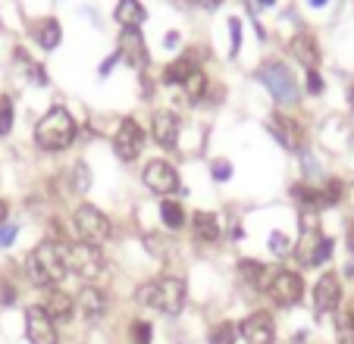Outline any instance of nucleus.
<instances>
[{"mask_svg": "<svg viewBox=\"0 0 354 344\" xmlns=\"http://www.w3.org/2000/svg\"><path fill=\"white\" fill-rule=\"evenodd\" d=\"M26 272L38 288H54L66 278L69 266H66V247L60 241H41L26 260Z\"/></svg>", "mask_w": 354, "mask_h": 344, "instance_id": "obj_1", "label": "nucleus"}, {"mask_svg": "<svg viewBox=\"0 0 354 344\" xmlns=\"http://www.w3.org/2000/svg\"><path fill=\"white\" fill-rule=\"evenodd\" d=\"M75 141V122L69 116L66 106H50V110L41 116V122L35 126V144L41 151H66Z\"/></svg>", "mask_w": 354, "mask_h": 344, "instance_id": "obj_2", "label": "nucleus"}, {"mask_svg": "<svg viewBox=\"0 0 354 344\" xmlns=\"http://www.w3.org/2000/svg\"><path fill=\"white\" fill-rule=\"evenodd\" d=\"M135 298H138L141 307H151V310H157V313L173 316V313H179L182 304H185V282L173 278V276L154 278V282L141 285Z\"/></svg>", "mask_w": 354, "mask_h": 344, "instance_id": "obj_3", "label": "nucleus"}, {"mask_svg": "<svg viewBox=\"0 0 354 344\" xmlns=\"http://www.w3.org/2000/svg\"><path fill=\"white\" fill-rule=\"evenodd\" d=\"M73 232L79 235L82 245L97 247V245H104V241H110V235H113V225H110V219L104 216L97 207L82 204L79 210L73 213Z\"/></svg>", "mask_w": 354, "mask_h": 344, "instance_id": "obj_4", "label": "nucleus"}, {"mask_svg": "<svg viewBox=\"0 0 354 344\" xmlns=\"http://www.w3.org/2000/svg\"><path fill=\"white\" fill-rule=\"evenodd\" d=\"M257 79L267 85V91L273 94L279 104H295V100H298V82L288 73L286 63H279V60L263 63V66L257 69Z\"/></svg>", "mask_w": 354, "mask_h": 344, "instance_id": "obj_5", "label": "nucleus"}, {"mask_svg": "<svg viewBox=\"0 0 354 344\" xmlns=\"http://www.w3.org/2000/svg\"><path fill=\"white\" fill-rule=\"evenodd\" d=\"M267 292L279 307H295L301 300V294H304V282H301V276L292 269H276L273 276H270Z\"/></svg>", "mask_w": 354, "mask_h": 344, "instance_id": "obj_6", "label": "nucleus"}, {"mask_svg": "<svg viewBox=\"0 0 354 344\" xmlns=\"http://www.w3.org/2000/svg\"><path fill=\"white\" fill-rule=\"evenodd\" d=\"M66 266L75 272V276H82V278H97L100 272H104V260H100V251L97 247H91V245H73V247H66Z\"/></svg>", "mask_w": 354, "mask_h": 344, "instance_id": "obj_7", "label": "nucleus"}, {"mask_svg": "<svg viewBox=\"0 0 354 344\" xmlns=\"http://www.w3.org/2000/svg\"><path fill=\"white\" fill-rule=\"evenodd\" d=\"M113 151H116V157L126 160V163H132V160L145 151V132H141V126L135 120L120 122V128H116V135H113Z\"/></svg>", "mask_w": 354, "mask_h": 344, "instance_id": "obj_8", "label": "nucleus"}, {"mask_svg": "<svg viewBox=\"0 0 354 344\" xmlns=\"http://www.w3.org/2000/svg\"><path fill=\"white\" fill-rule=\"evenodd\" d=\"M141 179H145V185L154 194H160V198H167V194H173L176 188H179V172H176L169 163H163V160L147 163L145 172H141Z\"/></svg>", "mask_w": 354, "mask_h": 344, "instance_id": "obj_9", "label": "nucleus"}, {"mask_svg": "<svg viewBox=\"0 0 354 344\" xmlns=\"http://www.w3.org/2000/svg\"><path fill=\"white\" fill-rule=\"evenodd\" d=\"M26 335L32 344H57V325L44 313V307H28L26 310Z\"/></svg>", "mask_w": 354, "mask_h": 344, "instance_id": "obj_10", "label": "nucleus"}, {"mask_svg": "<svg viewBox=\"0 0 354 344\" xmlns=\"http://www.w3.org/2000/svg\"><path fill=\"white\" fill-rule=\"evenodd\" d=\"M239 335L248 344H273L276 329H273V316L270 313H251L245 323L239 325Z\"/></svg>", "mask_w": 354, "mask_h": 344, "instance_id": "obj_11", "label": "nucleus"}, {"mask_svg": "<svg viewBox=\"0 0 354 344\" xmlns=\"http://www.w3.org/2000/svg\"><path fill=\"white\" fill-rule=\"evenodd\" d=\"M179 116H176L173 110H157L154 120H151V135H154V141L160 147H176L179 144Z\"/></svg>", "mask_w": 354, "mask_h": 344, "instance_id": "obj_12", "label": "nucleus"}, {"mask_svg": "<svg viewBox=\"0 0 354 344\" xmlns=\"http://www.w3.org/2000/svg\"><path fill=\"white\" fill-rule=\"evenodd\" d=\"M342 300V282L339 276H333V272H326V276H320V282H317L314 288V310L320 313H333L335 307H339Z\"/></svg>", "mask_w": 354, "mask_h": 344, "instance_id": "obj_13", "label": "nucleus"}, {"mask_svg": "<svg viewBox=\"0 0 354 344\" xmlns=\"http://www.w3.org/2000/svg\"><path fill=\"white\" fill-rule=\"evenodd\" d=\"M120 57H126L135 69H145L147 66V47H145V38H141L138 28H122V35H120Z\"/></svg>", "mask_w": 354, "mask_h": 344, "instance_id": "obj_14", "label": "nucleus"}, {"mask_svg": "<svg viewBox=\"0 0 354 344\" xmlns=\"http://www.w3.org/2000/svg\"><path fill=\"white\" fill-rule=\"evenodd\" d=\"M75 307H79V313L88 319V323H97V319L107 313V298H104L100 288L85 285V288L79 292V298H75Z\"/></svg>", "mask_w": 354, "mask_h": 344, "instance_id": "obj_15", "label": "nucleus"}, {"mask_svg": "<svg viewBox=\"0 0 354 344\" xmlns=\"http://www.w3.org/2000/svg\"><path fill=\"white\" fill-rule=\"evenodd\" d=\"M270 126H273L276 141H279L286 151H298L301 147V126L295 120H288V116H279V113H276L273 120H270Z\"/></svg>", "mask_w": 354, "mask_h": 344, "instance_id": "obj_16", "label": "nucleus"}, {"mask_svg": "<svg viewBox=\"0 0 354 344\" xmlns=\"http://www.w3.org/2000/svg\"><path fill=\"white\" fill-rule=\"evenodd\" d=\"M41 307H44V313L54 319V323H66V319L73 316V310H75V300L69 298V294H63V292H57V288H50Z\"/></svg>", "mask_w": 354, "mask_h": 344, "instance_id": "obj_17", "label": "nucleus"}, {"mask_svg": "<svg viewBox=\"0 0 354 344\" xmlns=\"http://www.w3.org/2000/svg\"><path fill=\"white\" fill-rule=\"evenodd\" d=\"M32 35H35V41H38L44 50H54V47L60 44V22H57L54 16H47V19H35L32 22Z\"/></svg>", "mask_w": 354, "mask_h": 344, "instance_id": "obj_18", "label": "nucleus"}, {"mask_svg": "<svg viewBox=\"0 0 354 344\" xmlns=\"http://www.w3.org/2000/svg\"><path fill=\"white\" fill-rule=\"evenodd\" d=\"M239 276L245 285H251V288H257V292H263L270 285V276L273 272H267V266L263 263H254V260H241L239 263Z\"/></svg>", "mask_w": 354, "mask_h": 344, "instance_id": "obj_19", "label": "nucleus"}, {"mask_svg": "<svg viewBox=\"0 0 354 344\" xmlns=\"http://www.w3.org/2000/svg\"><path fill=\"white\" fill-rule=\"evenodd\" d=\"M292 53L298 57L301 63H308L310 69H314V66H317V60H320L317 41H314V35H308V32H301V35H295V38H292Z\"/></svg>", "mask_w": 354, "mask_h": 344, "instance_id": "obj_20", "label": "nucleus"}, {"mask_svg": "<svg viewBox=\"0 0 354 344\" xmlns=\"http://www.w3.org/2000/svg\"><path fill=\"white\" fill-rule=\"evenodd\" d=\"M192 229H194V235H198L201 241H216L220 238V219L214 216V213H194V219H192Z\"/></svg>", "mask_w": 354, "mask_h": 344, "instance_id": "obj_21", "label": "nucleus"}, {"mask_svg": "<svg viewBox=\"0 0 354 344\" xmlns=\"http://www.w3.org/2000/svg\"><path fill=\"white\" fill-rule=\"evenodd\" d=\"M116 19L122 22V28H138L147 19V13L138 0H120L116 3Z\"/></svg>", "mask_w": 354, "mask_h": 344, "instance_id": "obj_22", "label": "nucleus"}, {"mask_svg": "<svg viewBox=\"0 0 354 344\" xmlns=\"http://www.w3.org/2000/svg\"><path fill=\"white\" fill-rule=\"evenodd\" d=\"M192 73H194V66H192V60H188V57L173 60L167 69H163V85H179L182 88V82H185Z\"/></svg>", "mask_w": 354, "mask_h": 344, "instance_id": "obj_23", "label": "nucleus"}, {"mask_svg": "<svg viewBox=\"0 0 354 344\" xmlns=\"http://www.w3.org/2000/svg\"><path fill=\"white\" fill-rule=\"evenodd\" d=\"M160 219L167 229H182V222H185V210H182L179 200H163L160 204Z\"/></svg>", "mask_w": 354, "mask_h": 344, "instance_id": "obj_24", "label": "nucleus"}, {"mask_svg": "<svg viewBox=\"0 0 354 344\" xmlns=\"http://www.w3.org/2000/svg\"><path fill=\"white\" fill-rule=\"evenodd\" d=\"M182 91H185L188 100H201L204 97V91H207V75L201 73V69H194V73L182 82Z\"/></svg>", "mask_w": 354, "mask_h": 344, "instance_id": "obj_25", "label": "nucleus"}, {"mask_svg": "<svg viewBox=\"0 0 354 344\" xmlns=\"http://www.w3.org/2000/svg\"><path fill=\"white\" fill-rule=\"evenodd\" d=\"M235 338H239V325L235 323H220L210 332V344H235Z\"/></svg>", "mask_w": 354, "mask_h": 344, "instance_id": "obj_26", "label": "nucleus"}, {"mask_svg": "<svg viewBox=\"0 0 354 344\" xmlns=\"http://www.w3.org/2000/svg\"><path fill=\"white\" fill-rule=\"evenodd\" d=\"M339 338L342 344H354V310H345L339 316Z\"/></svg>", "mask_w": 354, "mask_h": 344, "instance_id": "obj_27", "label": "nucleus"}, {"mask_svg": "<svg viewBox=\"0 0 354 344\" xmlns=\"http://www.w3.org/2000/svg\"><path fill=\"white\" fill-rule=\"evenodd\" d=\"M13 128V100L0 97V135H10Z\"/></svg>", "mask_w": 354, "mask_h": 344, "instance_id": "obj_28", "label": "nucleus"}, {"mask_svg": "<svg viewBox=\"0 0 354 344\" xmlns=\"http://www.w3.org/2000/svg\"><path fill=\"white\" fill-rule=\"evenodd\" d=\"M73 182H75V191H88V166L85 163H79V166H75V169H73Z\"/></svg>", "mask_w": 354, "mask_h": 344, "instance_id": "obj_29", "label": "nucleus"}, {"mask_svg": "<svg viewBox=\"0 0 354 344\" xmlns=\"http://www.w3.org/2000/svg\"><path fill=\"white\" fill-rule=\"evenodd\" d=\"M288 247H292V245H288V238L282 232L270 235V251H273V254H279V257H282V254H288Z\"/></svg>", "mask_w": 354, "mask_h": 344, "instance_id": "obj_30", "label": "nucleus"}, {"mask_svg": "<svg viewBox=\"0 0 354 344\" xmlns=\"http://www.w3.org/2000/svg\"><path fill=\"white\" fill-rule=\"evenodd\" d=\"M132 335H135V344H151V325H147V323H135L132 325Z\"/></svg>", "mask_w": 354, "mask_h": 344, "instance_id": "obj_31", "label": "nucleus"}, {"mask_svg": "<svg viewBox=\"0 0 354 344\" xmlns=\"http://www.w3.org/2000/svg\"><path fill=\"white\" fill-rule=\"evenodd\" d=\"M229 175H232V166L223 163V160H220V163H214V179H216V182L229 179Z\"/></svg>", "mask_w": 354, "mask_h": 344, "instance_id": "obj_32", "label": "nucleus"}, {"mask_svg": "<svg viewBox=\"0 0 354 344\" xmlns=\"http://www.w3.org/2000/svg\"><path fill=\"white\" fill-rule=\"evenodd\" d=\"M16 238V225H7V229H0V247H10Z\"/></svg>", "mask_w": 354, "mask_h": 344, "instance_id": "obj_33", "label": "nucleus"}, {"mask_svg": "<svg viewBox=\"0 0 354 344\" xmlns=\"http://www.w3.org/2000/svg\"><path fill=\"white\" fill-rule=\"evenodd\" d=\"M308 88H310L314 94H320V91H323V79L317 75V69H310V73H308Z\"/></svg>", "mask_w": 354, "mask_h": 344, "instance_id": "obj_34", "label": "nucleus"}, {"mask_svg": "<svg viewBox=\"0 0 354 344\" xmlns=\"http://www.w3.org/2000/svg\"><path fill=\"white\" fill-rule=\"evenodd\" d=\"M229 28H232V53H239V41H241V22L239 19H229Z\"/></svg>", "mask_w": 354, "mask_h": 344, "instance_id": "obj_35", "label": "nucleus"}, {"mask_svg": "<svg viewBox=\"0 0 354 344\" xmlns=\"http://www.w3.org/2000/svg\"><path fill=\"white\" fill-rule=\"evenodd\" d=\"M7 216H10V207H7V200H0V229H3V222H7Z\"/></svg>", "mask_w": 354, "mask_h": 344, "instance_id": "obj_36", "label": "nucleus"}, {"mask_svg": "<svg viewBox=\"0 0 354 344\" xmlns=\"http://www.w3.org/2000/svg\"><path fill=\"white\" fill-rule=\"evenodd\" d=\"M188 3H214V0H188Z\"/></svg>", "mask_w": 354, "mask_h": 344, "instance_id": "obj_37", "label": "nucleus"}, {"mask_svg": "<svg viewBox=\"0 0 354 344\" xmlns=\"http://www.w3.org/2000/svg\"><path fill=\"white\" fill-rule=\"evenodd\" d=\"M310 3H314V7H323V3H326V0H310Z\"/></svg>", "mask_w": 354, "mask_h": 344, "instance_id": "obj_38", "label": "nucleus"}, {"mask_svg": "<svg viewBox=\"0 0 354 344\" xmlns=\"http://www.w3.org/2000/svg\"><path fill=\"white\" fill-rule=\"evenodd\" d=\"M351 247H354V225H351Z\"/></svg>", "mask_w": 354, "mask_h": 344, "instance_id": "obj_39", "label": "nucleus"}, {"mask_svg": "<svg viewBox=\"0 0 354 344\" xmlns=\"http://www.w3.org/2000/svg\"><path fill=\"white\" fill-rule=\"evenodd\" d=\"M261 3H267V7H270V3H273V0H261Z\"/></svg>", "mask_w": 354, "mask_h": 344, "instance_id": "obj_40", "label": "nucleus"}]
</instances>
